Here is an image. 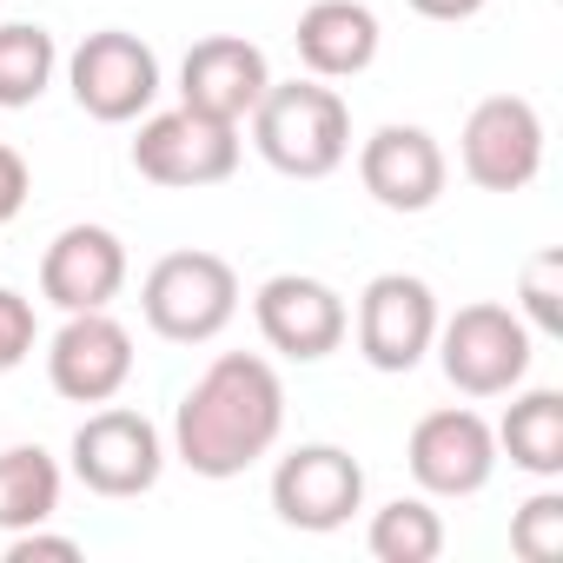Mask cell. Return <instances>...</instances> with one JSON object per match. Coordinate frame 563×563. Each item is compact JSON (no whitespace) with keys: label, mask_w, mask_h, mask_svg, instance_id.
Here are the masks:
<instances>
[{"label":"cell","mask_w":563,"mask_h":563,"mask_svg":"<svg viewBox=\"0 0 563 563\" xmlns=\"http://www.w3.org/2000/svg\"><path fill=\"white\" fill-rule=\"evenodd\" d=\"M286 431V378L258 352H219L173 411V457L192 477H245Z\"/></svg>","instance_id":"1"},{"label":"cell","mask_w":563,"mask_h":563,"mask_svg":"<svg viewBox=\"0 0 563 563\" xmlns=\"http://www.w3.org/2000/svg\"><path fill=\"white\" fill-rule=\"evenodd\" d=\"M252 146L286 179H332L352 159V107L325 80H272L252 107Z\"/></svg>","instance_id":"2"},{"label":"cell","mask_w":563,"mask_h":563,"mask_svg":"<svg viewBox=\"0 0 563 563\" xmlns=\"http://www.w3.org/2000/svg\"><path fill=\"white\" fill-rule=\"evenodd\" d=\"M140 312L166 345H212L239 319V272L219 252H166L140 278Z\"/></svg>","instance_id":"3"},{"label":"cell","mask_w":563,"mask_h":563,"mask_svg":"<svg viewBox=\"0 0 563 563\" xmlns=\"http://www.w3.org/2000/svg\"><path fill=\"white\" fill-rule=\"evenodd\" d=\"M431 352L464 398H510L530 372V325L510 306L477 299V306H457L451 319H438Z\"/></svg>","instance_id":"4"},{"label":"cell","mask_w":563,"mask_h":563,"mask_svg":"<svg viewBox=\"0 0 563 563\" xmlns=\"http://www.w3.org/2000/svg\"><path fill=\"white\" fill-rule=\"evenodd\" d=\"M67 87H74V107L100 126L146 120L159 100V54L126 27H100L67 54Z\"/></svg>","instance_id":"5"},{"label":"cell","mask_w":563,"mask_h":563,"mask_svg":"<svg viewBox=\"0 0 563 563\" xmlns=\"http://www.w3.org/2000/svg\"><path fill=\"white\" fill-rule=\"evenodd\" d=\"M239 126L225 120H206L192 107H173V113H146L140 133H133V173L153 179V186H173V192H192V186H219L239 173Z\"/></svg>","instance_id":"6"},{"label":"cell","mask_w":563,"mask_h":563,"mask_svg":"<svg viewBox=\"0 0 563 563\" xmlns=\"http://www.w3.org/2000/svg\"><path fill=\"white\" fill-rule=\"evenodd\" d=\"M67 457H74V477L93 490V497H146L153 484H159V471H166V438H159V424L146 418V411H133V405H100V411H87V424L74 431V444H67Z\"/></svg>","instance_id":"7"},{"label":"cell","mask_w":563,"mask_h":563,"mask_svg":"<svg viewBox=\"0 0 563 563\" xmlns=\"http://www.w3.org/2000/svg\"><path fill=\"white\" fill-rule=\"evenodd\" d=\"M272 510L286 530L332 537L365 510V464L345 444H299L272 464Z\"/></svg>","instance_id":"8"},{"label":"cell","mask_w":563,"mask_h":563,"mask_svg":"<svg viewBox=\"0 0 563 563\" xmlns=\"http://www.w3.org/2000/svg\"><path fill=\"white\" fill-rule=\"evenodd\" d=\"M252 319H258V339L292 365L332 358L345 345V332H352L345 292L325 286V278H312V272H272L252 292Z\"/></svg>","instance_id":"9"},{"label":"cell","mask_w":563,"mask_h":563,"mask_svg":"<svg viewBox=\"0 0 563 563\" xmlns=\"http://www.w3.org/2000/svg\"><path fill=\"white\" fill-rule=\"evenodd\" d=\"M358 358L372 372H418L431 339H438V292L424 286L418 272H378L372 286L358 292Z\"/></svg>","instance_id":"10"},{"label":"cell","mask_w":563,"mask_h":563,"mask_svg":"<svg viewBox=\"0 0 563 563\" xmlns=\"http://www.w3.org/2000/svg\"><path fill=\"white\" fill-rule=\"evenodd\" d=\"M457 159L464 179L484 192H523L543 173V113L523 93H490L471 107L464 133H457Z\"/></svg>","instance_id":"11"},{"label":"cell","mask_w":563,"mask_h":563,"mask_svg":"<svg viewBox=\"0 0 563 563\" xmlns=\"http://www.w3.org/2000/svg\"><path fill=\"white\" fill-rule=\"evenodd\" d=\"M133 332L113 312H67V325L47 339V385L67 405H113L133 385Z\"/></svg>","instance_id":"12"},{"label":"cell","mask_w":563,"mask_h":563,"mask_svg":"<svg viewBox=\"0 0 563 563\" xmlns=\"http://www.w3.org/2000/svg\"><path fill=\"white\" fill-rule=\"evenodd\" d=\"M405 464L424 497H477L497 471V431L471 405L424 411L405 438Z\"/></svg>","instance_id":"13"},{"label":"cell","mask_w":563,"mask_h":563,"mask_svg":"<svg viewBox=\"0 0 563 563\" xmlns=\"http://www.w3.org/2000/svg\"><path fill=\"white\" fill-rule=\"evenodd\" d=\"M265 87H272V60L245 34H206L179 60V107L225 120V126H245L252 107L265 100Z\"/></svg>","instance_id":"14"},{"label":"cell","mask_w":563,"mask_h":563,"mask_svg":"<svg viewBox=\"0 0 563 563\" xmlns=\"http://www.w3.org/2000/svg\"><path fill=\"white\" fill-rule=\"evenodd\" d=\"M126 286V245L113 225H60L41 252V299L54 312H107Z\"/></svg>","instance_id":"15"},{"label":"cell","mask_w":563,"mask_h":563,"mask_svg":"<svg viewBox=\"0 0 563 563\" xmlns=\"http://www.w3.org/2000/svg\"><path fill=\"white\" fill-rule=\"evenodd\" d=\"M444 179H451V159L444 146L424 133V126H378L365 146H358V186L385 206V212H431L444 199Z\"/></svg>","instance_id":"16"},{"label":"cell","mask_w":563,"mask_h":563,"mask_svg":"<svg viewBox=\"0 0 563 563\" xmlns=\"http://www.w3.org/2000/svg\"><path fill=\"white\" fill-rule=\"evenodd\" d=\"M378 41H385V27L365 0H312L292 34L312 80H358L378 60Z\"/></svg>","instance_id":"17"},{"label":"cell","mask_w":563,"mask_h":563,"mask_svg":"<svg viewBox=\"0 0 563 563\" xmlns=\"http://www.w3.org/2000/svg\"><path fill=\"white\" fill-rule=\"evenodd\" d=\"M497 451L530 477H556L563 471V391L537 385V391L510 398V411L497 424Z\"/></svg>","instance_id":"18"},{"label":"cell","mask_w":563,"mask_h":563,"mask_svg":"<svg viewBox=\"0 0 563 563\" xmlns=\"http://www.w3.org/2000/svg\"><path fill=\"white\" fill-rule=\"evenodd\" d=\"M60 464L54 451L41 444H8L0 451V530H34V523H54L60 510Z\"/></svg>","instance_id":"19"},{"label":"cell","mask_w":563,"mask_h":563,"mask_svg":"<svg viewBox=\"0 0 563 563\" xmlns=\"http://www.w3.org/2000/svg\"><path fill=\"white\" fill-rule=\"evenodd\" d=\"M60 74V47L41 21H8L0 27V113L34 107Z\"/></svg>","instance_id":"20"},{"label":"cell","mask_w":563,"mask_h":563,"mask_svg":"<svg viewBox=\"0 0 563 563\" xmlns=\"http://www.w3.org/2000/svg\"><path fill=\"white\" fill-rule=\"evenodd\" d=\"M365 550L378 563H431L444 550V517L431 510V497H391L385 510H372Z\"/></svg>","instance_id":"21"},{"label":"cell","mask_w":563,"mask_h":563,"mask_svg":"<svg viewBox=\"0 0 563 563\" xmlns=\"http://www.w3.org/2000/svg\"><path fill=\"white\" fill-rule=\"evenodd\" d=\"M517 319H523L530 332H543V339L563 332V252H556V245H543V252L523 265V278H517Z\"/></svg>","instance_id":"22"},{"label":"cell","mask_w":563,"mask_h":563,"mask_svg":"<svg viewBox=\"0 0 563 563\" xmlns=\"http://www.w3.org/2000/svg\"><path fill=\"white\" fill-rule=\"evenodd\" d=\"M510 550L523 563H556L563 556V490H537L510 517Z\"/></svg>","instance_id":"23"},{"label":"cell","mask_w":563,"mask_h":563,"mask_svg":"<svg viewBox=\"0 0 563 563\" xmlns=\"http://www.w3.org/2000/svg\"><path fill=\"white\" fill-rule=\"evenodd\" d=\"M41 345V319H34V299H21L14 286H0V378L21 372Z\"/></svg>","instance_id":"24"},{"label":"cell","mask_w":563,"mask_h":563,"mask_svg":"<svg viewBox=\"0 0 563 563\" xmlns=\"http://www.w3.org/2000/svg\"><path fill=\"white\" fill-rule=\"evenodd\" d=\"M41 556H47V563H74V556H80V543H74V537H54L47 523H34V530H14V537H8V563H41Z\"/></svg>","instance_id":"25"},{"label":"cell","mask_w":563,"mask_h":563,"mask_svg":"<svg viewBox=\"0 0 563 563\" xmlns=\"http://www.w3.org/2000/svg\"><path fill=\"white\" fill-rule=\"evenodd\" d=\"M27 192H34V173H27V159H21L14 146H0V225H8V219H21Z\"/></svg>","instance_id":"26"},{"label":"cell","mask_w":563,"mask_h":563,"mask_svg":"<svg viewBox=\"0 0 563 563\" xmlns=\"http://www.w3.org/2000/svg\"><path fill=\"white\" fill-rule=\"evenodd\" d=\"M484 8L490 0H411V14H424V21H471Z\"/></svg>","instance_id":"27"}]
</instances>
